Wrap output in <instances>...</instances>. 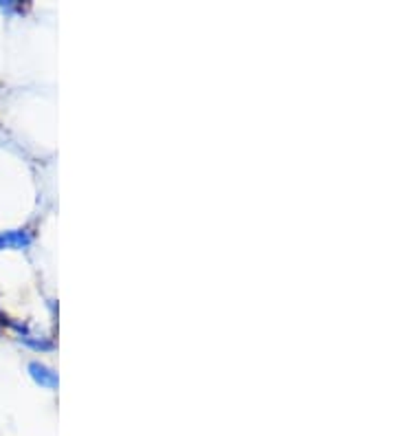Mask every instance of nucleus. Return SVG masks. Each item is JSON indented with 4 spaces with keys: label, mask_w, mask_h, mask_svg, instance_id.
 <instances>
[{
    "label": "nucleus",
    "mask_w": 396,
    "mask_h": 436,
    "mask_svg": "<svg viewBox=\"0 0 396 436\" xmlns=\"http://www.w3.org/2000/svg\"><path fill=\"white\" fill-rule=\"evenodd\" d=\"M29 375H31V379L38 384V386H42V388H49V390H55L60 386V377H58V373H55L53 368H49L47 363H42V361H31L29 363Z\"/></svg>",
    "instance_id": "f257e3e1"
},
{
    "label": "nucleus",
    "mask_w": 396,
    "mask_h": 436,
    "mask_svg": "<svg viewBox=\"0 0 396 436\" xmlns=\"http://www.w3.org/2000/svg\"><path fill=\"white\" fill-rule=\"evenodd\" d=\"M31 243H33V236L26 230L0 232V251L3 249H26Z\"/></svg>",
    "instance_id": "f03ea898"
},
{
    "label": "nucleus",
    "mask_w": 396,
    "mask_h": 436,
    "mask_svg": "<svg viewBox=\"0 0 396 436\" xmlns=\"http://www.w3.org/2000/svg\"><path fill=\"white\" fill-rule=\"evenodd\" d=\"M20 342H24L26 346H31L36 350H49V348H53V342H49V340H33V335H20Z\"/></svg>",
    "instance_id": "7ed1b4c3"
},
{
    "label": "nucleus",
    "mask_w": 396,
    "mask_h": 436,
    "mask_svg": "<svg viewBox=\"0 0 396 436\" xmlns=\"http://www.w3.org/2000/svg\"><path fill=\"white\" fill-rule=\"evenodd\" d=\"M0 322H5V320H3V315H0Z\"/></svg>",
    "instance_id": "20e7f679"
}]
</instances>
